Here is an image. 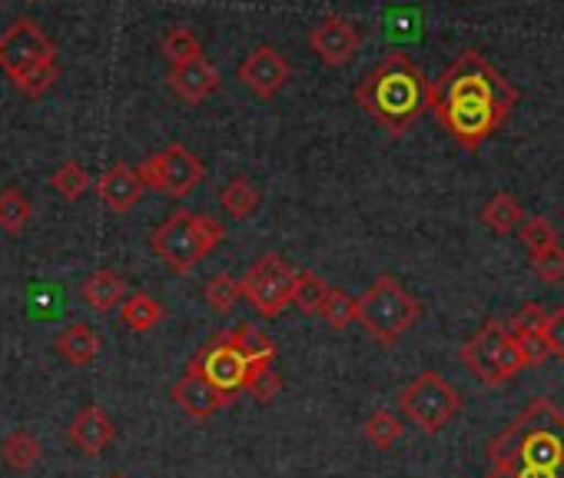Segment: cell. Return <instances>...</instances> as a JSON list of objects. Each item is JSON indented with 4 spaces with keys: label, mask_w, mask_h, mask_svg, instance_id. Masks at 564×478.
<instances>
[{
    "label": "cell",
    "mask_w": 564,
    "mask_h": 478,
    "mask_svg": "<svg viewBox=\"0 0 564 478\" xmlns=\"http://www.w3.org/2000/svg\"><path fill=\"white\" fill-rule=\"evenodd\" d=\"M518 104L514 84L478 51H462L429 90V107L462 150H478Z\"/></svg>",
    "instance_id": "obj_1"
},
{
    "label": "cell",
    "mask_w": 564,
    "mask_h": 478,
    "mask_svg": "<svg viewBox=\"0 0 564 478\" xmlns=\"http://www.w3.org/2000/svg\"><path fill=\"white\" fill-rule=\"evenodd\" d=\"M429 90L432 84L409 54H389L359 80L356 104L369 117H376L389 133H405L425 113Z\"/></svg>",
    "instance_id": "obj_2"
},
{
    "label": "cell",
    "mask_w": 564,
    "mask_h": 478,
    "mask_svg": "<svg viewBox=\"0 0 564 478\" xmlns=\"http://www.w3.org/2000/svg\"><path fill=\"white\" fill-rule=\"evenodd\" d=\"M491 465H524L564 471V412L538 395L531 399L491 442Z\"/></svg>",
    "instance_id": "obj_3"
},
{
    "label": "cell",
    "mask_w": 564,
    "mask_h": 478,
    "mask_svg": "<svg viewBox=\"0 0 564 478\" xmlns=\"http://www.w3.org/2000/svg\"><path fill=\"white\" fill-rule=\"evenodd\" d=\"M0 67L28 97H44L57 80V47L31 18H18L0 34Z\"/></svg>",
    "instance_id": "obj_4"
},
{
    "label": "cell",
    "mask_w": 564,
    "mask_h": 478,
    "mask_svg": "<svg viewBox=\"0 0 564 478\" xmlns=\"http://www.w3.org/2000/svg\"><path fill=\"white\" fill-rule=\"evenodd\" d=\"M462 362L468 366V372L481 382V385H505L508 379H514L521 369L528 366H541L547 359L544 349H534L528 343H521L508 323L501 319H488L462 349H458Z\"/></svg>",
    "instance_id": "obj_5"
},
{
    "label": "cell",
    "mask_w": 564,
    "mask_h": 478,
    "mask_svg": "<svg viewBox=\"0 0 564 478\" xmlns=\"http://www.w3.org/2000/svg\"><path fill=\"white\" fill-rule=\"evenodd\" d=\"M226 236V226L206 213H189V209H176L170 213L150 236L153 253L173 270V273H189L193 267H199Z\"/></svg>",
    "instance_id": "obj_6"
},
{
    "label": "cell",
    "mask_w": 564,
    "mask_h": 478,
    "mask_svg": "<svg viewBox=\"0 0 564 478\" xmlns=\"http://www.w3.org/2000/svg\"><path fill=\"white\" fill-rule=\"evenodd\" d=\"M356 306H359L356 323L382 346H395L422 319V303L395 276H379L356 300Z\"/></svg>",
    "instance_id": "obj_7"
},
{
    "label": "cell",
    "mask_w": 564,
    "mask_h": 478,
    "mask_svg": "<svg viewBox=\"0 0 564 478\" xmlns=\"http://www.w3.org/2000/svg\"><path fill=\"white\" fill-rule=\"evenodd\" d=\"M395 405L412 425H419V432L438 435L462 412V392L442 372L425 369L399 392Z\"/></svg>",
    "instance_id": "obj_8"
},
{
    "label": "cell",
    "mask_w": 564,
    "mask_h": 478,
    "mask_svg": "<svg viewBox=\"0 0 564 478\" xmlns=\"http://www.w3.org/2000/svg\"><path fill=\"white\" fill-rule=\"evenodd\" d=\"M296 280H300V270L293 263H286L279 253H262L246 270V276L239 280L242 283V300H249L252 309L262 319H275L282 309L293 306Z\"/></svg>",
    "instance_id": "obj_9"
},
{
    "label": "cell",
    "mask_w": 564,
    "mask_h": 478,
    "mask_svg": "<svg viewBox=\"0 0 564 478\" xmlns=\"http://www.w3.org/2000/svg\"><path fill=\"white\" fill-rule=\"evenodd\" d=\"M137 173H140V180H143L150 189H156V193H163V196H173V199H183V196H189V193L203 183L206 166H203V160H199L189 146L170 143L166 150L147 156V160L137 166Z\"/></svg>",
    "instance_id": "obj_10"
},
{
    "label": "cell",
    "mask_w": 564,
    "mask_h": 478,
    "mask_svg": "<svg viewBox=\"0 0 564 478\" xmlns=\"http://www.w3.org/2000/svg\"><path fill=\"white\" fill-rule=\"evenodd\" d=\"M186 369L196 372V376H203L209 385H216V389L226 392V395L246 392L249 362L232 349V343H229L226 333H219V336H213L206 346H199V352L189 359Z\"/></svg>",
    "instance_id": "obj_11"
},
{
    "label": "cell",
    "mask_w": 564,
    "mask_h": 478,
    "mask_svg": "<svg viewBox=\"0 0 564 478\" xmlns=\"http://www.w3.org/2000/svg\"><path fill=\"white\" fill-rule=\"evenodd\" d=\"M310 47H313V54H316L326 67H343V64H349V61L359 54L362 34H359V28H356L349 18L329 14V18H323V21L310 31Z\"/></svg>",
    "instance_id": "obj_12"
},
{
    "label": "cell",
    "mask_w": 564,
    "mask_h": 478,
    "mask_svg": "<svg viewBox=\"0 0 564 478\" xmlns=\"http://www.w3.org/2000/svg\"><path fill=\"white\" fill-rule=\"evenodd\" d=\"M236 77L259 97V100H272L282 87L290 84V77H293V67H290V61L282 57L275 47H256L242 64H239V70H236Z\"/></svg>",
    "instance_id": "obj_13"
},
{
    "label": "cell",
    "mask_w": 564,
    "mask_h": 478,
    "mask_svg": "<svg viewBox=\"0 0 564 478\" xmlns=\"http://www.w3.org/2000/svg\"><path fill=\"white\" fill-rule=\"evenodd\" d=\"M170 395H173V402L189 415V419H213L216 412H223L236 395H226V392H219L216 385H209L203 376H196V372H183L176 382H173V389H170Z\"/></svg>",
    "instance_id": "obj_14"
},
{
    "label": "cell",
    "mask_w": 564,
    "mask_h": 478,
    "mask_svg": "<svg viewBox=\"0 0 564 478\" xmlns=\"http://www.w3.org/2000/svg\"><path fill=\"white\" fill-rule=\"evenodd\" d=\"M166 80H170V90L186 104H203L206 97H213L219 90V70L206 57L170 67Z\"/></svg>",
    "instance_id": "obj_15"
},
{
    "label": "cell",
    "mask_w": 564,
    "mask_h": 478,
    "mask_svg": "<svg viewBox=\"0 0 564 478\" xmlns=\"http://www.w3.org/2000/svg\"><path fill=\"white\" fill-rule=\"evenodd\" d=\"M143 189H147V183H143L140 173H137L133 166H127V163H113V166L97 180V193H100L104 206L113 209V213L133 209V206L140 203Z\"/></svg>",
    "instance_id": "obj_16"
},
{
    "label": "cell",
    "mask_w": 564,
    "mask_h": 478,
    "mask_svg": "<svg viewBox=\"0 0 564 478\" xmlns=\"http://www.w3.org/2000/svg\"><path fill=\"white\" fill-rule=\"evenodd\" d=\"M70 442L84 455H100L113 442V419L100 405H84L70 422Z\"/></svg>",
    "instance_id": "obj_17"
},
{
    "label": "cell",
    "mask_w": 564,
    "mask_h": 478,
    "mask_svg": "<svg viewBox=\"0 0 564 478\" xmlns=\"http://www.w3.org/2000/svg\"><path fill=\"white\" fill-rule=\"evenodd\" d=\"M80 300L94 309V313H110L117 306H123L127 300V283L120 273L113 270H97L84 280L80 286Z\"/></svg>",
    "instance_id": "obj_18"
},
{
    "label": "cell",
    "mask_w": 564,
    "mask_h": 478,
    "mask_svg": "<svg viewBox=\"0 0 564 478\" xmlns=\"http://www.w3.org/2000/svg\"><path fill=\"white\" fill-rule=\"evenodd\" d=\"M54 346H57V352H61L70 366H90V362L100 356L104 339H100V333H97L94 326L74 323V326H67V329L57 336Z\"/></svg>",
    "instance_id": "obj_19"
},
{
    "label": "cell",
    "mask_w": 564,
    "mask_h": 478,
    "mask_svg": "<svg viewBox=\"0 0 564 478\" xmlns=\"http://www.w3.org/2000/svg\"><path fill=\"white\" fill-rule=\"evenodd\" d=\"M481 222L498 232V236H508V232H518V226L524 222V206L518 203V196H511L508 189H498L485 206H481Z\"/></svg>",
    "instance_id": "obj_20"
},
{
    "label": "cell",
    "mask_w": 564,
    "mask_h": 478,
    "mask_svg": "<svg viewBox=\"0 0 564 478\" xmlns=\"http://www.w3.org/2000/svg\"><path fill=\"white\" fill-rule=\"evenodd\" d=\"M226 336H229L232 349L249 362V369L252 366H269L275 359V343L259 326H252V323H242V326L229 329Z\"/></svg>",
    "instance_id": "obj_21"
},
{
    "label": "cell",
    "mask_w": 564,
    "mask_h": 478,
    "mask_svg": "<svg viewBox=\"0 0 564 478\" xmlns=\"http://www.w3.org/2000/svg\"><path fill=\"white\" fill-rule=\"evenodd\" d=\"M259 203H262V193H259V186H256L249 176H232V180L219 189V206H223V213H229L232 219H249V216H256Z\"/></svg>",
    "instance_id": "obj_22"
},
{
    "label": "cell",
    "mask_w": 564,
    "mask_h": 478,
    "mask_svg": "<svg viewBox=\"0 0 564 478\" xmlns=\"http://www.w3.org/2000/svg\"><path fill=\"white\" fill-rule=\"evenodd\" d=\"M120 319L130 333H150L163 319V306L150 293H130L120 306Z\"/></svg>",
    "instance_id": "obj_23"
},
{
    "label": "cell",
    "mask_w": 564,
    "mask_h": 478,
    "mask_svg": "<svg viewBox=\"0 0 564 478\" xmlns=\"http://www.w3.org/2000/svg\"><path fill=\"white\" fill-rule=\"evenodd\" d=\"M41 452H44L41 442L28 428H18L0 442V458H4V465L14 471H31L41 461Z\"/></svg>",
    "instance_id": "obj_24"
},
{
    "label": "cell",
    "mask_w": 564,
    "mask_h": 478,
    "mask_svg": "<svg viewBox=\"0 0 564 478\" xmlns=\"http://www.w3.org/2000/svg\"><path fill=\"white\" fill-rule=\"evenodd\" d=\"M28 222H31V199L18 186L0 189V229L8 236H21Z\"/></svg>",
    "instance_id": "obj_25"
},
{
    "label": "cell",
    "mask_w": 564,
    "mask_h": 478,
    "mask_svg": "<svg viewBox=\"0 0 564 478\" xmlns=\"http://www.w3.org/2000/svg\"><path fill=\"white\" fill-rule=\"evenodd\" d=\"M160 51L170 61V67H180V64H189V61L203 57V44L189 28H170L166 37L160 41Z\"/></svg>",
    "instance_id": "obj_26"
},
{
    "label": "cell",
    "mask_w": 564,
    "mask_h": 478,
    "mask_svg": "<svg viewBox=\"0 0 564 478\" xmlns=\"http://www.w3.org/2000/svg\"><path fill=\"white\" fill-rule=\"evenodd\" d=\"M329 290H333V286H329L319 273L303 270L300 280H296V290H293V306H296L300 313H306V316H316V313H323V303H326Z\"/></svg>",
    "instance_id": "obj_27"
},
{
    "label": "cell",
    "mask_w": 564,
    "mask_h": 478,
    "mask_svg": "<svg viewBox=\"0 0 564 478\" xmlns=\"http://www.w3.org/2000/svg\"><path fill=\"white\" fill-rule=\"evenodd\" d=\"M203 296H206V306H209L213 313L226 316V313H232V309H236V303L242 300V283H239V280H232L229 273H216V276L206 283Z\"/></svg>",
    "instance_id": "obj_28"
},
{
    "label": "cell",
    "mask_w": 564,
    "mask_h": 478,
    "mask_svg": "<svg viewBox=\"0 0 564 478\" xmlns=\"http://www.w3.org/2000/svg\"><path fill=\"white\" fill-rule=\"evenodd\" d=\"M518 239H521V247L528 250V257L531 253H541V250H547L554 243H561L557 229L544 216H524V222L518 226Z\"/></svg>",
    "instance_id": "obj_29"
},
{
    "label": "cell",
    "mask_w": 564,
    "mask_h": 478,
    "mask_svg": "<svg viewBox=\"0 0 564 478\" xmlns=\"http://www.w3.org/2000/svg\"><path fill=\"white\" fill-rule=\"evenodd\" d=\"M399 438H402V419H399L395 412L379 409V412H372V415L366 419V442H369V445L389 452Z\"/></svg>",
    "instance_id": "obj_30"
},
{
    "label": "cell",
    "mask_w": 564,
    "mask_h": 478,
    "mask_svg": "<svg viewBox=\"0 0 564 478\" xmlns=\"http://www.w3.org/2000/svg\"><path fill=\"white\" fill-rule=\"evenodd\" d=\"M319 316L326 319L329 329H349L356 323V316H359V306H356V300L343 286H333Z\"/></svg>",
    "instance_id": "obj_31"
},
{
    "label": "cell",
    "mask_w": 564,
    "mask_h": 478,
    "mask_svg": "<svg viewBox=\"0 0 564 478\" xmlns=\"http://www.w3.org/2000/svg\"><path fill=\"white\" fill-rule=\"evenodd\" d=\"M544 309L538 306V303H524L511 319H508V329L521 339V343H528V346H534V349H544L541 346V326H544ZM547 352V349H544Z\"/></svg>",
    "instance_id": "obj_32"
},
{
    "label": "cell",
    "mask_w": 564,
    "mask_h": 478,
    "mask_svg": "<svg viewBox=\"0 0 564 478\" xmlns=\"http://www.w3.org/2000/svg\"><path fill=\"white\" fill-rule=\"evenodd\" d=\"M51 186H54L64 199L77 203V199L90 189V176H87V170H84L77 160H67V163H61V166L54 170Z\"/></svg>",
    "instance_id": "obj_33"
},
{
    "label": "cell",
    "mask_w": 564,
    "mask_h": 478,
    "mask_svg": "<svg viewBox=\"0 0 564 478\" xmlns=\"http://www.w3.org/2000/svg\"><path fill=\"white\" fill-rule=\"evenodd\" d=\"M246 392H249L259 405H269V402H275L279 392H282V376L272 369V362H269V366H252L249 376H246Z\"/></svg>",
    "instance_id": "obj_34"
},
{
    "label": "cell",
    "mask_w": 564,
    "mask_h": 478,
    "mask_svg": "<svg viewBox=\"0 0 564 478\" xmlns=\"http://www.w3.org/2000/svg\"><path fill=\"white\" fill-rule=\"evenodd\" d=\"M528 260H531V270L541 283H561L564 280V247L561 243H554L541 253H531Z\"/></svg>",
    "instance_id": "obj_35"
},
{
    "label": "cell",
    "mask_w": 564,
    "mask_h": 478,
    "mask_svg": "<svg viewBox=\"0 0 564 478\" xmlns=\"http://www.w3.org/2000/svg\"><path fill=\"white\" fill-rule=\"evenodd\" d=\"M541 346L547 349V356H557L564 359V306L551 309L544 316V326H541Z\"/></svg>",
    "instance_id": "obj_36"
},
{
    "label": "cell",
    "mask_w": 564,
    "mask_h": 478,
    "mask_svg": "<svg viewBox=\"0 0 564 478\" xmlns=\"http://www.w3.org/2000/svg\"><path fill=\"white\" fill-rule=\"evenodd\" d=\"M488 478H564L554 468H524V465H491Z\"/></svg>",
    "instance_id": "obj_37"
},
{
    "label": "cell",
    "mask_w": 564,
    "mask_h": 478,
    "mask_svg": "<svg viewBox=\"0 0 564 478\" xmlns=\"http://www.w3.org/2000/svg\"><path fill=\"white\" fill-rule=\"evenodd\" d=\"M107 478H127V475H120V471H113V475H107Z\"/></svg>",
    "instance_id": "obj_38"
},
{
    "label": "cell",
    "mask_w": 564,
    "mask_h": 478,
    "mask_svg": "<svg viewBox=\"0 0 564 478\" xmlns=\"http://www.w3.org/2000/svg\"><path fill=\"white\" fill-rule=\"evenodd\" d=\"M485 478H488V475H485Z\"/></svg>",
    "instance_id": "obj_39"
}]
</instances>
